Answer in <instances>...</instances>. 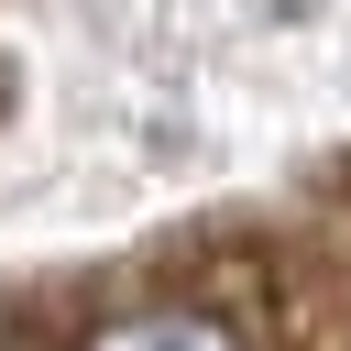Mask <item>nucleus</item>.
<instances>
[{"label": "nucleus", "mask_w": 351, "mask_h": 351, "mask_svg": "<svg viewBox=\"0 0 351 351\" xmlns=\"http://www.w3.org/2000/svg\"><path fill=\"white\" fill-rule=\"evenodd\" d=\"M88 351H241V329H230L219 307H197V296H143V307H121Z\"/></svg>", "instance_id": "1"}]
</instances>
